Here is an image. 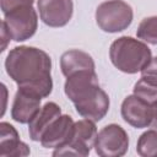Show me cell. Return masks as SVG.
<instances>
[{
	"mask_svg": "<svg viewBox=\"0 0 157 157\" xmlns=\"http://www.w3.org/2000/svg\"><path fill=\"white\" fill-rule=\"evenodd\" d=\"M5 69L18 88L33 92L42 98L48 97L53 91L52 59L39 48L15 47L5 59Z\"/></svg>",
	"mask_w": 157,
	"mask_h": 157,
	"instance_id": "cell-1",
	"label": "cell"
},
{
	"mask_svg": "<svg viewBox=\"0 0 157 157\" xmlns=\"http://www.w3.org/2000/svg\"><path fill=\"white\" fill-rule=\"evenodd\" d=\"M109 59L119 71L137 74L150 63L152 53L145 42L123 36L110 44Z\"/></svg>",
	"mask_w": 157,
	"mask_h": 157,
	"instance_id": "cell-2",
	"label": "cell"
},
{
	"mask_svg": "<svg viewBox=\"0 0 157 157\" xmlns=\"http://www.w3.org/2000/svg\"><path fill=\"white\" fill-rule=\"evenodd\" d=\"M94 17L102 31L117 33L131 25L134 12L131 6L124 0H107L98 5Z\"/></svg>",
	"mask_w": 157,
	"mask_h": 157,
	"instance_id": "cell-3",
	"label": "cell"
},
{
	"mask_svg": "<svg viewBox=\"0 0 157 157\" xmlns=\"http://www.w3.org/2000/svg\"><path fill=\"white\" fill-rule=\"evenodd\" d=\"M2 22L12 40L25 42L34 36L38 28V15L33 5H21L4 13Z\"/></svg>",
	"mask_w": 157,
	"mask_h": 157,
	"instance_id": "cell-4",
	"label": "cell"
},
{
	"mask_svg": "<svg viewBox=\"0 0 157 157\" xmlns=\"http://www.w3.org/2000/svg\"><path fill=\"white\" fill-rule=\"evenodd\" d=\"M97 128L93 120L82 119L75 123L70 141L59 148H54L53 156H88L97 137Z\"/></svg>",
	"mask_w": 157,
	"mask_h": 157,
	"instance_id": "cell-5",
	"label": "cell"
},
{
	"mask_svg": "<svg viewBox=\"0 0 157 157\" xmlns=\"http://www.w3.org/2000/svg\"><path fill=\"white\" fill-rule=\"evenodd\" d=\"M129 148V136L118 124H108L98 131L94 151L101 157H120Z\"/></svg>",
	"mask_w": 157,
	"mask_h": 157,
	"instance_id": "cell-6",
	"label": "cell"
},
{
	"mask_svg": "<svg viewBox=\"0 0 157 157\" xmlns=\"http://www.w3.org/2000/svg\"><path fill=\"white\" fill-rule=\"evenodd\" d=\"M99 88L101 86L96 71L90 70L78 71L66 77L64 85V92L74 104L91 97Z\"/></svg>",
	"mask_w": 157,
	"mask_h": 157,
	"instance_id": "cell-7",
	"label": "cell"
},
{
	"mask_svg": "<svg viewBox=\"0 0 157 157\" xmlns=\"http://www.w3.org/2000/svg\"><path fill=\"white\" fill-rule=\"evenodd\" d=\"M39 17L49 27H64L69 23L74 12L72 0H38Z\"/></svg>",
	"mask_w": 157,
	"mask_h": 157,
	"instance_id": "cell-8",
	"label": "cell"
},
{
	"mask_svg": "<svg viewBox=\"0 0 157 157\" xmlns=\"http://www.w3.org/2000/svg\"><path fill=\"white\" fill-rule=\"evenodd\" d=\"M120 113L125 123L136 129H144L151 124L152 105L146 103L136 94H130L124 98Z\"/></svg>",
	"mask_w": 157,
	"mask_h": 157,
	"instance_id": "cell-9",
	"label": "cell"
},
{
	"mask_svg": "<svg viewBox=\"0 0 157 157\" xmlns=\"http://www.w3.org/2000/svg\"><path fill=\"white\" fill-rule=\"evenodd\" d=\"M42 97L18 88L11 105V118L20 124H28L40 109Z\"/></svg>",
	"mask_w": 157,
	"mask_h": 157,
	"instance_id": "cell-10",
	"label": "cell"
},
{
	"mask_svg": "<svg viewBox=\"0 0 157 157\" xmlns=\"http://www.w3.org/2000/svg\"><path fill=\"white\" fill-rule=\"evenodd\" d=\"M74 125L75 123L70 115L61 114L45 130L39 141L40 145L45 148H59L65 146L72 136Z\"/></svg>",
	"mask_w": 157,
	"mask_h": 157,
	"instance_id": "cell-11",
	"label": "cell"
},
{
	"mask_svg": "<svg viewBox=\"0 0 157 157\" xmlns=\"http://www.w3.org/2000/svg\"><path fill=\"white\" fill-rule=\"evenodd\" d=\"M31 153L27 144L20 140L18 132L13 125L6 121L0 123V156L1 157H23Z\"/></svg>",
	"mask_w": 157,
	"mask_h": 157,
	"instance_id": "cell-12",
	"label": "cell"
},
{
	"mask_svg": "<svg viewBox=\"0 0 157 157\" xmlns=\"http://www.w3.org/2000/svg\"><path fill=\"white\" fill-rule=\"evenodd\" d=\"M109 104H110V102H109L108 94L105 93L104 90L99 88L91 97H88L74 105L76 108V112L82 118L93 120L96 123V121L102 120L105 117V114L109 110Z\"/></svg>",
	"mask_w": 157,
	"mask_h": 157,
	"instance_id": "cell-13",
	"label": "cell"
},
{
	"mask_svg": "<svg viewBox=\"0 0 157 157\" xmlns=\"http://www.w3.org/2000/svg\"><path fill=\"white\" fill-rule=\"evenodd\" d=\"M61 115V108L54 102H47L40 107L36 117L28 123V134L32 141H40L45 130L50 124Z\"/></svg>",
	"mask_w": 157,
	"mask_h": 157,
	"instance_id": "cell-14",
	"label": "cell"
},
{
	"mask_svg": "<svg viewBox=\"0 0 157 157\" xmlns=\"http://www.w3.org/2000/svg\"><path fill=\"white\" fill-rule=\"evenodd\" d=\"M60 69L65 77H69L78 71H96V65L93 58L82 50L71 49L63 53L60 58Z\"/></svg>",
	"mask_w": 157,
	"mask_h": 157,
	"instance_id": "cell-15",
	"label": "cell"
},
{
	"mask_svg": "<svg viewBox=\"0 0 157 157\" xmlns=\"http://www.w3.org/2000/svg\"><path fill=\"white\" fill-rule=\"evenodd\" d=\"M136 152L141 157H157V130L151 129L140 135L136 144Z\"/></svg>",
	"mask_w": 157,
	"mask_h": 157,
	"instance_id": "cell-16",
	"label": "cell"
},
{
	"mask_svg": "<svg viewBox=\"0 0 157 157\" xmlns=\"http://www.w3.org/2000/svg\"><path fill=\"white\" fill-rule=\"evenodd\" d=\"M134 94L151 105L155 104L157 102V81L141 76V78L134 85Z\"/></svg>",
	"mask_w": 157,
	"mask_h": 157,
	"instance_id": "cell-17",
	"label": "cell"
},
{
	"mask_svg": "<svg viewBox=\"0 0 157 157\" xmlns=\"http://www.w3.org/2000/svg\"><path fill=\"white\" fill-rule=\"evenodd\" d=\"M136 36L145 43L157 45V16L145 17L137 27Z\"/></svg>",
	"mask_w": 157,
	"mask_h": 157,
	"instance_id": "cell-18",
	"label": "cell"
},
{
	"mask_svg": "<svg viewBox=\"0 0 157 157\" xmlns=\"http://www.w3.org/2000/svg\"><path fill=\"white\" fill-rule=\"evenodd\" d=\"M2 13L9 12L10 10L18 7L21 5H33L34 0H0Z\"/></svg>",
	"mask_w": 157,
	"mask_h": 157,
	"instance_id": "cell-19",
	"label": "cell"
},
{
	"mask_svg": "<svg viewBox=\"0 0 157 157\" xmlns=\"http://www.w3.org/2000/svg\"><path fill=\"white\" fill-rule=\"evenodd\" d=\"M141 76H146L148 78L157 81V56L152 58L150 63L141 70Z\"/></svg>",
	"mask_w": 157,
	"mask_h": 157,
	"instance_id": "cell-20",
	"label": "cell"
},
{
	"mask_svg": "<svg viewBox=\"0 0 157 157\" xmlns=\"http://www.w3.org/2000/svg\"><path fill=\"white\" fill-rule=\"evenodd\" d=\"M1 39H2V45H1V52H4L7 47V43L10 42L11 39V36L7 31V27L4 22H1Z\"/></svg>",
	"mask_w": 157,
	"mask_h": 157,
	"instance_id": "cell-21",
	"label": "cell"
},
{
	"mask_svg": "<svg viewBox=\"0 0 157 157\" xmlns=\"http://www.w3.org/2000/svg\"><path fill=\"white\" fill-rule=\"evenodd\" d=\"M150 126H152L153 129L157 130V102L155 104H152V119H151Z\"/></svg>",
	"mask_w": 157,
	"mask_h": 157,
	"instance_id": "cell-22",
	"label": "cell"
}]
</instances>
